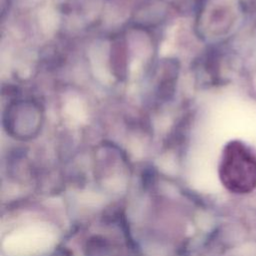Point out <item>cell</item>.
Wrapping results in <instances>:
<instances>
[{
	"mask_svg": "<svg viewBox=\"0 0 256 256\" xmlns=\"http://www.w3.org/2000/svg\"><path fill=\"white\" fill-rule=\"evenodd\" d=\"M219 175L223 184L235 192L256 187V148L240 139L230 140L221 153Z\"/></svg>",
	"mask_w": 256,
	"mask_h": 256,
	"instance_id": "cell-1",
	"label": "cell"
}]
</instances>
